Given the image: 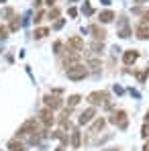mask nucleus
<instances>
[{
	"label": "nucleus",
	"mask_w": 149,
	"mask_h": 151,
	"mask_svg": "<svg viewBox=\"0 0 149 151\" xmlns=\"http://www.w3.org/2000/svg\"><path fill=\"white\" fill-rule=\"evenodd\" d=\"M39 121H41V125L45 127V129H49V127L53 125V123H55V116H53V110L45 106V108H43V110L39 112Z\"/></svg>",
	"instance_id": "obj_4"
},
{
	"label": "nucleus",
	"mask_w": 149,
	"mask_h": 151,
	"mask_svg": "<svg viewBox=\"0 0 149 151\" xmlns=\"http://www.w3.org/2000/svg\"><path fill=\"white\" fill-rule=\"evenodd\" d=\"M135 35H137V39H141V41L149 39V27L145 25V23L137 25V27H135Z\"/></svg>",
	"instance_id": "obj_9"
},
{
	"label": "nucleus",
	"mask_w": 149,
	"mask_h": 151,
	"mask_svg": "<svg viewBox=\"0 0 149 151\" xmlns=\"http://www.w3.org/2000/svg\"><path fill=\"white\" fill-rule=\"evenodd\" d=\"M43 100H45V106H47V108H51V110H55V108H61V106H63V98L53 96V94H47Z\"/></svg>",
	"instance_id": "obj_7"
},
{
	"label": "nucleus",
	"mask_w": 149,
	"mask_h": 151,
	"mask_svg": "<svg viewBox=\"0 0 149 151\" xmlns=\"http://www.w3.org/2000/svg\"><path fill=\"white\" fill-rule=\"evenodd\" d=\"M68 80H74V82H80V80H84L86 76H88V70H86V65H82V63H74V65H70L68 68Z\"/></svg>",
	"instance_id": "obj_3"
},
{
	"label": "nucleus",
	"mask_w": 149,
	"mask_h": 151,
	"mask_svg": "<svg viewBox=\"0 0 149 151\" xmlns=\"http://www.w3.org/2000/svg\"><path fill=\"white\" fill-rule=\"evenodd\" d=\"M57 151H63V147H59V149H57Z\"/></svg>",
	"instance_id": "obj_33"
},
{
	"label": "nucleus",
	"mask_w": 149,
	"mask_h": 151,
	"mask_svg": "<svg viewBox=\"0 0 149 151\" xmlns=\"http://www.w3.org/2000/svg\"><path fill=\"white\" fill-rule=\"evenodd\" d=\"M137 57H139V51H137V49H127V51H125V55H123L125 65H133V63L137 61Z\"/></svg>",
	"instance_id": "obj_8"
},
{
	"label": "nucleus",
	"mask_w": 149,
	"mask_h": 151,
	"mask_svg": "<svg viewBox=\"0 0 149 151\" xmlns=\"http://www.w3.org/2000/svg\"><path fill=\"white\" fill-rule=\"evenodd\" d=\"M6 149L8 151H25V145H23V141H19V137H17V139H10V141L6 143Z\"/></svg>",
	"instance_id": "obj_11"
},
{
	"label": "nucleus",
	"mask_w": 149,
	"mask_h": 151,
	"mask_svg": "<svg viewBox=\"0 0 149 151\" xmlns=\"http://www.w3.org/2000/svg\"><path fill=\"white\" fill-rule=\"evenodd\" d=\"M135 2H137V4H143V2H147V0H135Z\"/></svg>",
	"instance_id": "obj_31"
},
{
	"label": "nucleus",
	"mask_w": 149,
	"mask_h": 151,
	"mask_svg": "<svg viewBox=\"0 0 149 151\" xmlns=\"http://www.w3.org/2000/svg\"><path fill=\"white\" fill-rule=\"evenodd\" d=\"M33 21H35V23H41V21H43V12H37V14H35V19H33Z\"/></svg>",
	"instance_id": "obj_27"
},
{
	"label": "nucleus",
	"mask_w": 149,
	"mask_h": 151,
	"mask_svg": "<svg viewBox=\"0 0 149 151\" xmlns=\"http://www.w3.org/2000/svg\"><path fill=\"white\" fill-rule=\"evenodd\" d=\"M108 123H112L114 127H119L121 131H125V129L129 127V116H127V112H125L123 108H119V110H114V112L110 114Z\"/></svg>",
	"instance_id": "obj_2"
},
{
	"label": "nucleus",
	"mask_w": 149,
	"mask_h": 151,
	"mask_svg": "<svg viewBox=\"0 0 149 151\" xmlns=\"http://www.w3.org/2000/svg\"><path fill=\"white\" fill-rule=\"evenodd\" d=\"M47 35H49V29H47V27H39V29H35V33H33L35 39H43V37H47Z\"/></svg>",
	"instance_id": "obj_15"
},
{
	"label": "nucleus",
	"mask_w": 149,
	"mask_h": 151,
	"mask_svg": "<svg viewBox=\"0 0 149 151\" xmlns=\"http://www.w3.org/2000/svg\"><path fill=\"white\" fill-rule=\"evenodd\" d=\"M104 125H106V121H104V119H96V121L92 123V127H90V135H96L98 131H102Z\"/></svg>",
	"instance_id": "obj_13"
},
{
	"label": "nucleus",
	"mask_w": 149,
	"mask_h": 151,
	"mask_svg": "<svg viewBox=\"0 0 149 151\" xmlns=\"http://www.w3.org/2000/svg\"><path fill=\"white\" fill-rule=\"evenodd\" d=\"M90 33H92V37H94L96 41H104V39H106V31L100 25H92L90 27Z\"/></svg>",
	"instance_id": "obj_10"
},
{
	"label": "nucleus",
	"mask_w": 149,
	"mask_h": 151,
	"mask_svg": "<svg viewBox=\"0 0 149 151\" xmlns=\"http://www.w3.org/2000/svg\"><path fill=\"white\" fill-rule=\"evenodd\" d=\"M80 100H82V96H80V94H74V96H70V98H68V106H70V108H74L76 104H80Z\"/></svg>",
	"instance_id": "obj_18"
},
{
	"label": "nucleus",
	"mask_w": 149,
	"mask_h": 151,
	"mask_svg": "<svg viewBox=\"0 0 149 151\" xmlns=\"http://www.w3.org/2000/svg\"><path fill=\"white\" fill-rule=\"evenodd\" d=\"M80 141H82V137H80V131H74V133H72V145H74L76 149L80 147Z\"/></svg>",
	"instance_id": "obj_19"
},
{
	"label": "nucleus",
	"mask_w": 149,
	"mask_h": 151,
	"mask_svg": "<svg viewBox=\"0 0 149 151\" xmlns=\"http://www.w3.org/2000/svg\"><path fill=\"white\" fill-rule=\"evenodd\" d=\"M66 47L80 53V51H84V39H82V37H78V35H76V37H70V39H68V43H66Z\"/></svg>",
	"instance_id": "obj_5"
},
{
	"label": "nucleus",
	"mask_w": 149,
	"mask_h": 151,
	"mask_svg": "<svg viewBox=\"0 0 149 151\" xmlns=\"http://www.w3.org/2000/svg\"><path fill=\"white\" fill-rule=\"evenodd\" d=\"M0 2H4V0H0Z\"/></svg>",
	"instance_id": "obj_34"
},
{
	"label": "nucleus",
	"mask_w": 149,
	"mask_h": 151,
	"mask_svg": "<svg viewBox=\"0 0 149 151\" xmlns=\"http://www.w3.org/2000/svg\"><path fill=\"white\" fill-rule=\"evenodd\" d=\"M88 102L90 106H104V108H110V94L108 92H92L88 94Z\"/></svg>",
	"instance_id": "obj_1"
},
{
	"label": "nucleus",
	"mask_w": 149,
	"mask_h": 151,
	"mask_svg": "<svg viewBox=\"0 0 149 151\" xmlns=\"http://www.w3.org/2000/svg\"><path fill=\"white\" fill-rule=\"evenodd\" d=\"M47 17H49L51 21H53V19H57V17H59V10H57V8H53V10H49V14H47Z\"/></svg>",
	"instance_id": "obj_25"
},
{
	"label": "nucleus",
	"mask_w": 149,
	"mask_h": 151,
	"mask_svg": "<svg viewBox=\"0 0 149 151\" xmlns=\"http://www.w3.org/2000/svg\"><path fill=\"white\" fill-rule=\"evenodd\" d=\"M94 116H96V106H90V108H86V110L80 114L78 123H80V125H88L90 121H94Z\"/></svg>",
	"instance_id": "obj_6"
},
{
	"label": "nucleus",
	"mask_w": 149,
	"mask_h": 151,
	"mask_svg": "<svg viewBox=\"0 0 149 151\" xmlns=\"http://www.w3.org/2000/svg\"><path fill=\"white\" fill-rule=\"evenodd\" d=\"M143 151H149V141L145 143V145H143Z\"/></svg>",
	"instance_id": "obj_30"
},
{
	"label": "nucleus",
	"mask_w": 149,
	"mask_h": 151,
	"mask_svg": "<svg viewBox=\"0 0 149 151\" xmlns=\"http://www.w3.org/2000/svg\"><path fill=\"white\" fill-rule=\"evenodd\" d=\"M141 17H143V23L147 25V23H149V10H143V12H141Z\"/></svg>",
	"instance_id": "obj_26"
},
{
	"label": "nucleus",
	"mask_w": 149,
	"mask_h": 151,
	"mask_svg": "<svg viewBox=\"0 0 149 151\" xmlns=\"http://www.w3.org/2000/svg\"><path fill=\"white\" fill-rule=\"evenodd\" d=\"M21 29V21H19V17H14L12 21H10V27H8V31H19Z\"/></svg>",
	"instance_id": "obj_20"
},
{
	"label": "nucleus",
	"mask_w": 149,
	"mask_h": 151,
	"mask_svg": "<svg viewBox=\"0 0 149 151\" xmlns=\"http://www.w3.org/2000/svg\"><path fill=\"white\" fill-rule=\"evenodd\" d=\"M8 37V27H4L0 23V39H6Z\"/></svg>",
	"instance_id": "obj_22"
},
{
	"label": "nucleus",
	"mask_w": 149,
	"mask_h": 151,
	"mask_svg": "<svg viewBox=\"0 0 149 151\" xmlns=\"http://www.w3.org/2000/svg\"><path fill=\"white\" fill-rule=\"evenodd\" d=\"M88 68H90L92 72H98L100 68H102V63H100V59H96V57H90V59H88Z\"/></svg>",
	"instance_id": "obj_16"
},
{
	"label": "nucleus",
	"mask_w": 149,
	"mask_h": 151,
	"mask_svg": "<svg viewBox=\"0 0 149 151\" xmlns=\"http://www.w3.org/2000/svg\"><path fill=\"white\" fill-rule=\"evenodd\" d=\"M98 21L100 23H110V21H114V12H112V10H102L98 14Z\"/></svg>",
	"instance_id": "obj_14"
},
{
	"label": "nucleus",
	"mask_w": 149,
	"mask_h": 151,
	"mask_svg": "<svg viewBox=\"0 0 149 151\" xmlns=\"http://www.w3.org/2000/svg\"><path fill=\"white\" fill-rule=\"evenodd\" d=\"M147 74H149V68H145L143 72H139V74H137V80L143 84V82H145V78H147Z\"/></svg>",
	"instance_id": "obj_21"
},
{
	"label": "nucleus",
	"mask_w": 149,
	"mask_h": 151,
	"mask_svg": "<svg viewBox=\"0 0 149 151\" xmlns=\"http://www.w3.org/2000/svg\"><path fill=\"white\" fill-rule=\"evenodd\" d=\"M53 2H55V0H47V4H49V6H51V4H53Z\"/></svg>",
	"instance_id": "obj_32"
},
{
	"label": "nucleus",
	"mask_w": 149,
	"mask_h": 151,
	"mask_svg": "<svg viewBox=\"0 0 149 151\" xmlns=\"http://www.w3.org/2000/svg\"><path fill=\"white\" fill-rule=\"evenodd\" d=\"M141 137H143V139H147V137H149V125H147V123H145L143 129H141Z\"/></svg>",
	"instance_id": "obj_24"
},
{
	"label": "nucleus",
	"mask_w": 149,
	"mask_h": 151,
	"mask_svg": "<svg viewBox=\"0 0 149 151\" xmlns=\"http://www.w3.org/2000/svg\"><path fill=\"white\" fill-rule=\"evenodd\" d=\"M12 12H14L12 8H4V12H2V14H4V17H12Z\"/></svg>",
	"instance_id": "obj_28"
},
{
	"label": "nucleus",
	"mask_w": 149,
	"mask_h": 151,
	"mask_svg": "<svg viewBox=\"0 0 149 151\" xmlns=\"http://www.w3.org/2000/svg\"><path fill=\"white\" fill-rule=\"evenodd\" d=\"M90 47H92V51H94L96 55H100V53L104 51V41H94V43H92Z\"/></svg>",
	"instance_id": "obj_17"
},
{
	"label": "nucleus",
	"mask_w": 149,
	"mask_h": 151,
	"mask_svg": "<svg viewBox=\"0 0 149 151\" xmlns=\"http://www.w3.org/2000/svg\"><path fill=\"white\" fill-rule=\"evenodd\" d=\"M119 37H123V39H127L129 35H131V29H129V25H127V19H121L119 21Z\"/></svg>",
	"instance_id": "obj_12"
},
{
	"label": "nucleus",
	"mask_w": 149,
	"mask_h": 151,
	"mask_svg": "<svg viewBox=\"0 0 149 151\" xmlns=\"http://www.w3.org/2000/svg\"><path fill=\"white\" fill-rule=\"evenodd\" d=\"M61 47H63V43H61V41H55V45H53V53L59 55V53H61Z\"/></svg>",
	"instance_id": "obj_23"
},
{
	"label": "nucleus",
	"mask_w": 149,
	"mask_h": 151,
	"mask_svg": "<svg viewBox=\"0 0 149 151\" xmlns=\"http://www.w3.org/2000/svg\"><path fill=\"white\" fill-rule=\"evenodd\" d=\"M53 27H55V29H61V27H63V21H57V23H55Z\"/></svg>",
	"instance_id": "obj_29"
}]
</instances>
